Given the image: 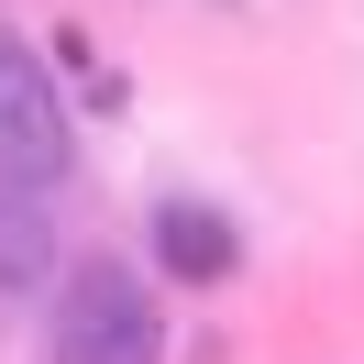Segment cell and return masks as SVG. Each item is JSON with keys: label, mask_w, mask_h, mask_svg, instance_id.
Instances as JSON below:
<instances>
[{"label": "cell", "mask_w": 364, "mask_h": 364, "mask_svg": "<svg viewBox=\"0 0 364 364\" xmlns=\"http://www.w3.org/2000/svg\"><path fill=\"white\" fill-rule=\"evenodd\" d=\"M155 265L188 276V287H232L243 276V221L210 210V199H166L155 210Z\"/></svg>", "instance_id": "3957f363"}, {"label": "cell", "mask_w": 364, "mask_h": 364, "mask_svg": "<svg viewBox=\"0 0 364 364\" xmlns=\"http://www.w3.org/2000/svg\"><path fill=\"white\" fill-rule=\"evenodd\" d=\"M77 166V122L55 100V77L33 67V45L0 23V177L11 188H55Z\"/></svg>", "instance_id": "7a4b0ae2"}, {"label": "cell", "mask_w": 364, "mask_h": 364, "mask_svg": "<svg viewBox=\"0 0 364 364\" xmlns=\"http://www.w3.org/2000/svg\"><path fill=\"white\" fill-rule=\"evenodd\" d=\"M155 353H166L155 287L122 276V254H89L55 276V364H155Z\"/></svg>", "instance_id": "6da1fadb"}, {"label": "cell", "mask_w": 364, "mask_h": 364, "mask_svg": "<svg viewBox=\"0 0 364 364\" xmlns=\"http://www.w3.org/2000/svg\"><path fill=\"white\" fill-rule=\"evenodd\" d=\"M45 265H55L45 210H33V188H11V177H0V287H33Z\"/></svg>", "instance_id": "277c9868"}]
</instances>
